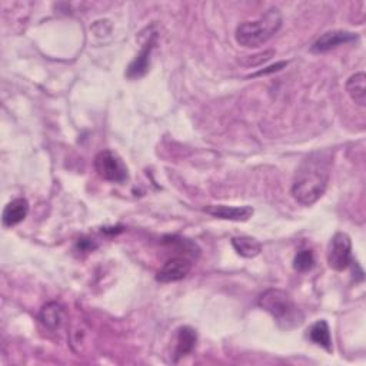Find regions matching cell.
Returning <instances> with one entry per match:
<instances>
[{
  "label": "cell",
  "mask_w": 366,
  "mask_h": 366,
  "mask_svg": "<svg viewBox=\"0 0 366 366\" xmlns=\"http://www.w3.org/2000/svg\"><path fill=\"white\" fill-rule=\"evenodd\" d=\"M332 154L329 151H318L306 156L297 169L294 183H292V196L304 205H315L325 194L329 177H331Z\"/></svg>",
  "instance_id": "6da1fadb"
},
{
  "label": "cell",
  "mask_w": 366,
  "mask_h": 366,
  "mask_svg": "<svg viewBox=\"0 0 366 366\" xmlns=\"http://www.w3.org/2000/svg\"><path fill=\"white\" fill-rule=\"evenodd\" d=\"M258 304L264 311L272 315L276 323L285 331H292L304 323V312L285 290L268 289L261 295Z\"/></svg>",
  "instance_id": "7a4b0ae2"
},
{
  "label": "cell",
  "mask_w": 366,
  "mask_h": 366,
  "mask_svg": "<svg viewBox=\"0 0 366 366\" xmlns=\"http://www.w3.org/2000/svg\"><path fill=\"white\" fill-rule=\"evenodd\" d=\"M282 26V13L278 8H271L256 20L243 22L236 27V42L243 48H258L266 43Z\"/></svg>",
  "instance_id": "3957f363"
},
{
  "label": "cell",
  "mask_w": 366,
  "mask_h": 366,
  "mask_svg": "<svg viewBox=\"0 0 366 366\" xmlns=\"http://www.w3.org/2000/svg\"><path fill=\"white\" fill-rule=\"evenodd\" d=\"M95 169L97 175L109 182L122 183L128 179V168L123 161L112 151H103L95 158Z\"/></svg>",
  "instance_id": "277c9868"
},
{
  "label": "cell",
  "mask_w": 366,
  "mask_h": 366,
  "mask_svg": "<svg viewBox=\"0 0 366 366\" xmlns=\"http://www.w3.org/2000/svg\"><path fill=\"white\" fill-rule=\"evenodd\" d=\"M327 264L334 271L342 272L352 262V240L348 233L338 232L327 246Z\"/></svg>",
  "instance_id": "5b68a950"
},
{
  "label": "cell",
  "mask_w": 366,
  "mask_h": 366,
  "mask_svg": "<svg viewBox=\"0 0 366 366\" xmlns=\"http://www.w3.org/2000/svg\"><path fill=\"white\" fill-rule=\"evenodd\" d=\"M356 39H358L356 33H352L348 30H331V32L323 33L320 38L312 45V52H315V53L329 52L341 45L355 42Z\"/></svg>",
  "instance_id": "8992f818"
},
{
  "label": "cell",
  "mask_w": 366,
  "mask_h": 366,
  "mask_svg": "<svg viewBox=\"0 0 366 366\" xmlns=\"http://www.w3.org/2000/svg\"><path fill=\"white\" fill-rule=\"evenodd\" d=\"M203 210L213 217L224 219V221H232V222H246L253 215V208L250 206L209 205Z\"/></svg>",
  "instance_id": "52a82bcc"
},
{
  "label": "cell",
  "mask_w": 366,
  "mask_h": 366,
  "mask_svg": "<svg viewBox=\"0 0 366 366\" xmlns=\"http://www.w3.org/2000/svg\"><path fill=\"white\" fill-rule=\"evenodd\" d=\"M192 269V262L185 258L169 259L158 272L156 279L162 283H172L187 278Z\"/></svg>",
  "instance_id": "ba28073f"
},
{
  "label": "cell",
  "mask_w": 366,
  "mask_h": 366,
  "mask_svg": "<svg viewBox=\"0 0 366 366\" xmlns=\"http://www.w3.org/2000/svg\"><path fill=\"white\" fill-rule=\"evenodd\" d=\"M156 38H158L156 34H152L151 39L146 42V45L142 48L140 53L129 65V67L126 70V76L129 79H139L148 73L149 66H151V53L156 45Z\"/></svg>",
  "instance_id": "9c48e42d"
},
{
  "label": "cell",
  "mask_w": 366,
  "mask_h": 366,
  "mask_svg": "<svg viewBox=\"0 0 366 366\" xmlns=\"http://www.w3.org/2000/svg\"><path fill=\"white\" fill-rule=\"evenodd\" d=\"M39 320L49 331L56 332L66 322V311L60 304L49 302L41 309Z\"/></svg>",
  "instance_id": "30bf717a"
},
{
  "label": "cell",
  "mask_w": 366,
  "mask_h": 366,
  "mask_svg": "<svg viewBox=\"0 0 366 366\" xmlns=\"http://www.w3.org/2000/svg\"><path fill=\"white\" fill-rule=\"evenodd\" d=\"M27 213H29V202L23 198H18L6 205V208L4 210V216H2L4 225L6 228L16 226L22 221H25Z\"/></svg>",
  "instance_id": "8fae6325"
},
{
  "label": "cell",
  "mask_w": 366,
  "mask_h": 366,
  "mask_svg": "<svg viewBox=\"0 0 366 366\" xmlns=\"http://www.w3.org/2000/svg\"><path fill=\"white\" fill-rule=\"evenodd\" d=\"M346 92L358 106H366V75L363 72L355 73L348 79Z\"/></svg>",
  "instance_id": "7c38bea8"
},
{
  "label": "cell",
  "mask_w": 366,
  "mask_h": 366,
  "mask_svg": "<svg viewBox=\"0 0 366 366\" xmlns=\"http://www.w3.org/2000/svg\"><path fill=\"white\" fill-rule=\"evenodd\" d=\"M196 341H198V337L192 327H189V326L180 327L177 332V339H176V351H175L176 360L191 353L196 345Z\"/></svg>",
  "instance_id": "4fadbf2b"
},
{
  "label": "cell",
  "mask_w": 366,
  "mask_h": 366,
  "mask_svg": "<svg viewBox=\"0 0 366 366\" xmlns=\"http://www.w3.org/2000/svg\"><path fill=\"white\" fill-rule=\"evenodd\" d=\"M232 246L236 250L238 255L243 256V258H255L262 252V245L258 239L250 236H238L232 239Z\"/></svg>",
  "instance_id": "5bb4252c"
},
{
  "label": "cell",
  "mask_w": 366,
  "mask_h": 366,
  "mask_svg": "<svg viewBox=\"0 0 366 366\" xmlns=\"http://www.w3.org/2000/svg\"><path fill=\"white\" fill-rule=\"evenodd\" d=\"M309 339L325 348L327 352L332 351V339H331V329H329V325L326 323V320H318L312 325V327L309 329Z\"/></svg>",
  "instance_id": "9a60e30c"
},
{
  "label": "cell",
  "mask_w": 366,
  "mask_h": 366,
  "mask_svg": "<svg viewBox=\"0 0 366 366\" xmlns=\"http://www.w3.org/2000/svg\"><path fill=\"white\" fill-rule=\"evenodd\" d=\"M313 266H315V255L312 250L304 249L297 253L295 259H294V269L297 272L305 273V272L312 271Z\"/></svg>",
  "instance_id": "2e32d148"
},
{
  "label": "cell",
  "mask_w": 366,
  "mask_h": 366,
  "mask_svg": "<svg viewBox=\"0 0 366 366\" xmlns=\"http://www.w3.org/2000/svg\"><path fill=\"white\" fill-rule=\"evenodd\" d=\"M286 65H287V62H280V63H276V65H273V66H269V67H266V69H264V70H259V72L253 73V75H250L249 78H256V76H262V75H269V73L278 72V70H280L282 67H285Z\"/></svg>",
  "instance_id": "e0dca14e"
},
{
  "label": "cell",
  "mask_w": 366,
  "mask_h": 366,
  "mask_svg": "<svg viewBox=\"0 0 366 366\" xmlns=\"http://www.w3.org/2000/svg\"><path fill=\"white\" fill-rule=\"evenodd\" d=\"M273 55H275V52H273V50H269V52H265V53H261V55H256L255 57H258V59H253V57L250 56L252 59L248 62V65H249V66H250V65H252V66L261 65L262 62H266V60H269V59H271Z\"/></svg>",
  "instance_id": "ac0fdd59"
}]
</instances>
